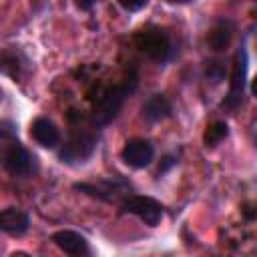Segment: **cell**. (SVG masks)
Wrapping results in <instances>:
<instances>
[{
	"label": "cell",
	"instance_id": "4",
	"mask_svg": "<svg viewBox=\"0 0 257 257\" xmlns=\"http://www.w3.org/2000/svg\"><path fill=\"white\" fill-rule=\"evenodd\" d=\"M133 42H135V48L153 62L165 64L175 58V44H173L169 32L161 26L141 28L139 32H135Z\"/></svg>",
	"mask_w": 257,
	"mask_h": 257
},
{
	"label": "cell",
	"instance_id": "5",
	"mask_svg": "<svg viewBox=\"0 0 257 257\" xmlns=\"http://www.w3.org/2000/svg\"><path fill=\"white\" fill-rule=\"evenodd\" d=\"M247 68H249V58H247V48L241 44L233 56V66H231V82H229V92L221 102L223 110H237L243 104L245 98V86H247Z\"/></svg>",
	"mask_w": 257,
	"mask_h": 257
},
{
	"label": "cell",
	"instance_id": "8",
	"mask_svg": "<svg viewBox=\"0 0 257 257\" xmlns=\"http://www.w3.org/2000/svg\"><path fill=\"white\" fill-rule=\"evenodd\" d=\"M120 159L131 169H145L155 159V147L147 139H131L120 151Z\"/></svg>",
	"mask_w": 257,
	"mask_h": 257
},
{
	"label": "cell",
	"instance_id": "19",
	"mask_svg": "<svg viewBox=\"0 0 257 257\" xmlns=\"http://www.w3.org/2000/svg\"><path fill=\"white\" fill-rule=\"evenodd\" d=\"M251 92H253V96H257V74L251 80Z\"/></svg>",
	"mask_w": 257,
	"mask_h": 257
},
{
	"label": "cell",
	"instance_id": "17",
	"mask_svg": "<svg viewBox=\"0 0 257 257\" xmlns=\"http://www.w3.org/2000/svg\"><path fill=\"white\" fill-rule=\"evenodd\" d=\"M126 12H139V10H143L145 6H147V2L149 0H116Z\"/></svg>",
	"mask_w": 257,
	"mask_h": 257
},
{
	"label": "cell",
	"instance_id": "18",
	"mask_svg": "<svg viewBox=\"0 0 257 257\" xmlns=\"http://www.w3.org/2000/svg\"><path fill=\"white\" fill-rule=\"evenodd\" d=\"M98 0H74V4H76V8H80V10H90L94 4H96Z\"/></svg>",
	"mask_w": 257,
	"mask_h": 257
},
{
	"label": "cell",
	"instance_id": "3",
	"mask_svg": "<svg viewBox=\"0 0 257 257\" xmlns=\"http://www.w3.org/2000/svg\"><path fill=\"white\" fill-rule=\"evenodd\" d=\"M0 137H2V167L12 177H32L38 173L36 157L18 141L16 128L10 120H2L0 124Z\"/></svg>",
	"mask_w": 257,
	"mask_h": 257
},
{
	"label": "cell",
	"instance_id": "1",
	"mask_svg": "<svg viewBox=\"0 0 257 257\" xmlns=\"http://www.w3.org/2000/svg\"><path fill=\"white\" fill-rule=\"evenodd\" d=\"M68 124H70L68 139L58 151V159L64 165H78V163L88 161L94 155L98 147V133L90 116L82 118L80 112L76 110L68 112Z\"/></svg>",
	"mask_w": 257,
	"mask_h": 257
},
{
	"label": "cell",
	"instance_id": "9",
	"mask_svg": "<svg viewBox=\"0 0 257 257\" xmlns=\"http://www.w3.org/2000/svg\"><path fill=\"white\" fill-rule=\"evenodd\" d=\"M30 137L40 147H44V149H56L60 145V131L46 116H38V118L32 120V124H30Z\"/></svg>",
	"mask_w": 257,
	"mask_h": 257
},
{
	"label": "cell",
	"instance_id": "14",
	"mask_svg": "<svg viewBox=\"0 0 257 257\" xmlns=\"http://www.w3.org/2000/svg\"><path fill=\"white\" fill-rule=\"evenodd\" d=\"M227 137H229V126H227V122L215 120V122H211V124L207 126V131H205V135H203V143H205L207 149H213V147H217L219 143H223Z\"/></svg>",
	"mask_w": 257,
	"mask_h": 257
},
{
	"label": "cell",
	"instance_id": "12",
	"mask_svg": "<svg viewBox=\"0 0 257 257\" xmlns=\"http://www.w3.org/2000/svg\"><path fill=\"white\" fill-rule=\"evenodd\" d=\"M30 227V217L16 209V207H6L2 213H0V229L8 235H24Z\"/></svg>",
	"mask_w": 257,
	"mask_h": 257
},
{
	"label": "cell",
	"instance_id": "6",
	"mask_svg": "<svg viewBox=\"0 0 257 257\" xmlns=\"http://www.w3.org/2000/svg\"><path fill=\"white\" fill-rule=\"evenodd\" d=\"M74 191H80L88 197H94L104 203H112L118 199L128 197V191H133V185L122 177H106L96 183H74Z\"/></svg>",
	"mask_w": 257,
	"mask_h": 257
},
{
	"label": "cell",
	"instance_id": "20",
	"mask_svg": "<svg viewBox=\"0 0 257 257\" xmlns=\"http://www.w3.org/2000/svg\"><path fill=\"white\" fill-rule=\"evenodd\" d=\"M167 2H171V4H187L191 0H167Z\"/></svg>",
	"mask_w": 257,
	"mask_h": 257
},
{
	"label": "cell",
	"instance_id": "11",
	"mask_svg": "<svg viewBox=\"0 0 257 257\" xmlns=\"http://www.w3.org/2000/svg\"><path fill=\"white\" fill-rule=\"evenodd\" d=\"M173 114V104L165 94H153L149 96L141 106V116L147 122H161Z\"/></svg>",
	"mask_w": 257,
	"mask_h": 257
},
{
	"label": "cell",
	"instance_id": "7",
	"mask_svg": "<svg viewBox=\"0 0 257 257\" xmlns=\"http://www.w3.org/2000/svg\"><path fill=\"white\" fill-rule=\"evenodd\" d=\"M120 213H131L137 215L145 225L157 227L165 215V207L147 195H128L120 201Z\"/></svg>",
	"mask_w": 257,
	"mask_h": 257
},
{
	"label": "cell",
	"instance_id": "21",
	"mask_svg": "<svg viewBox=\"0 0 257 257\" xmlns=\"http://www.w3.org/2000/svg\"><path fill=\"white\" fill-rule=\"evenodd\" d=\"M253 14H255V18H257V0H253Z\"/></svg>",
	"mask_w": 257,
	"mask_h": 257
},
{
	"label": "cell",
	"instance_id": "16",
	"mask_svg": "<svg viewBox=\"0 0 257 257\" xmlns=\"http://www.w3.org/2000/svg\"><path fill=\"white\" fill-rule=\"evenodd\" d=\"M177 163H179V157H177V155H165L163 161H161V165H159V169H157V177H163V175H165L167 171H171Z\"/></svg>",
	"mask_w": 257,
	"mask_h": 257
},
{
	"label": "cell",
	"instance_id": "13",
	"mask_svg": "<svg viewBox=\"0 0 257 257\" xmlns=\"http://www.w3.org/2000/svg\"><path fill=\"white\" fill-rule=\"evenodd\" d=\"M231 38H233V24H231L229 20H219V22L209 30V34H207V44H209L211 50L221 52V50H225V48L229 46Z\"/></svg>",
	"mask_w": 257,
	"mask_h": 257
},
{
	"label": "cell",
	"instance_id": "2",
	"mask_svg": "<svg viewBox=\"0 0 257 257\" xmlns=\"http://www.w3.org/2000/svg\"><path fill=\"white\" fill-rule=\"evenodd\" d=\"M137 84H139L137 72H135V70H128L126 76H124L120 82H116V84L104 88V90L96 96V100L92 102V108H90V114H88L90 120H92V124H94L96 128H102V126L110 124V122L118 116V112H120L124 100L137 90Z\"/></svg>",
	"mask_w": 257,
	"mask_h": 257
},
{
	"label": "cell",
	"instance_id": "10",
	"mask_svg": "<svg viewBox=\"0 0 257 257\" xmlns=\"http://www.w3.org/2000/svg\"><path fill=\"white\" fill-rule=\"evenodd\" d=\"M50 241L60 249L64 251L66 255H88V241L84 239V235L76 233V231H68V229H62V231H56Z\"/></svg>",
	"mask_w": 257,
	"mask_h": 257
},
{
	"label": "cell",
	"instance_id": "15",
	"mask_svg": "<svg viewBox=\"0 0 257 257\" xmlns=\"http://www.w3.org/2000/svg\"><path fill=\"white\" fill-rule=\"evenodd\" d=\"M205 76L211 82H221L225 78V62L223 60H209L205 66Z\"/></svg>",
	"mask_w": 257,
	"mask_h": 257
}]
</instances>
